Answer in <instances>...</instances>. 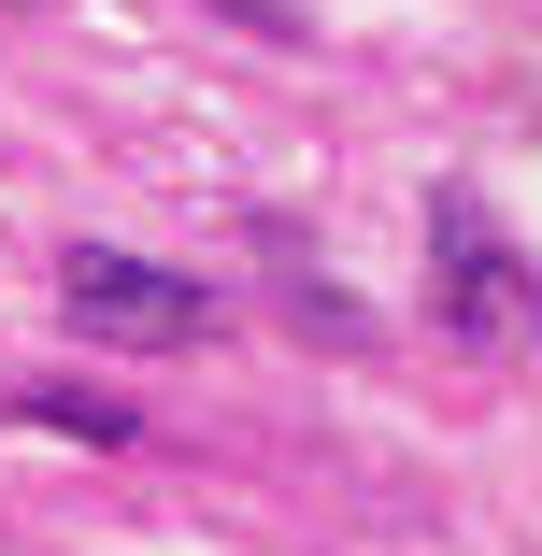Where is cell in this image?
<instances>
[{"label": "cell", "instance_id": "6da1fadb", "mask_svg": "<svg viewBox=\"0 0 542 556\" xmlns=\"http://www.w3.org/2000/svg\"><path fill=\"white\" fill-rule=\"evenodd\" d=\"M428 314H443L457 343H528V314H542L528 243L500 229L471 186H457V200H428Z\"/></svg>", "mask_w": 542, "mask_h": 556}, {"label": "cell", "instance_id": "7a4b0ae2", "mask_svg": "<svg viewBox=\"0 0 542 556\" xmlns=\"http://www.w3.org/2000/svg\"><path fill=\"white\" fill-rule=\"evenodd\" d=\"M58 314L86 328V343H143V357H172V343H200V328H214V286L86 243V257H58Z\"/></svg>", "mask_w": 542, "mask_h": 556}, {"label": "cell", "instance_id": "3957f363", "mask_svg": "<svg viewBox=\"0 0 542 556\" xmlns=\"http://www.w3.org/2000/svg\"><path fill=\"white\" fill-rule=\"evenodd\" d=\"M29 414H43V428H100V442H115V428H129V414H115V400H72V386H43V400H29Z\"/></svg>", "mask_w": 542, "mask_h": 556}]
</instances>
